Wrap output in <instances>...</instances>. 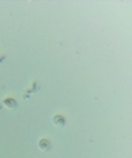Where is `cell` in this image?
Returning <instances> with one entry per match:
<instances>
[{
	"mask_svg": "<svg viewBox=\"0 0 132 158\" xmlns=\"http://www.w3.org/2000/svg\"><path fill=\"white\" fill-rule=\"evenodd\" d=\"M4 105L6 107H8V108L13 109L15 108L16 106V102L14 100L12 99H8L5 100L4 102Z\"/></svg>",
	"mask_w": 132,
	"mask_h": 158,
	"instance_id": "obj_3",
	"label": "cell"
},
{
	"mask_svg": "<svg viewBox=\"0 0 132 158\" xmlns=\"http://www.w3.org/2000/svg\"><path fill=\"white\" fill-rule=\"evenodd\" d=\"M40 147L42 150L47 151L50 148V143L49 141L46 139H42L39 143Z\"/></svg>",
	"mask_w": 132,
	"mask_h": 158,
	"instance_id": "obj_1",
	"label": "cell"
},
{
	"mask_svg": "<svg viewBox=\"0 0 132 158\" xmlns=\"http://www.w3.org/2000/svg\"><path fill=\"white\" fill-rule=\"evenodd\" d=\"M54 124L59 126H63L65 124V120L63 117L60 115H57L54 119Z\"/></svg>",
	"mask_w": 132,
	"mask_h": 158,
	"instance_id": "obj_2",
	"label": "cell"
}]
</instances>
